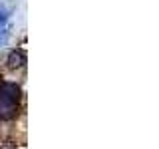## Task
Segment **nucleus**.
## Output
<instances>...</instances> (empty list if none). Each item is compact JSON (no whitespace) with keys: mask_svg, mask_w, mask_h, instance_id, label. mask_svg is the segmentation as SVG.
Listing matches in <instances>:
<instances>
[{"mask_svg":"<svg viewBox=\"0 0 159 149\" xmlns=\"http://www.w3.org/2000/svg\"><path fill=\"white\" fill-rule=\"evenodd\" d=\"M6 64H8L10 70H20V68H24V64H26V52H24V50H14V52H10Z\"/></svg>","mask_w":159,"mask_h":149,"instance_id":"f257e3e1","label":"nucleus"},{"mask_svg":"<svg viewBox=\"0 0 159 149\" xmlns=\"http://www.w3.org/2000/svg\"><path fill=\"white\" fill-rule=\"evenodd\" d=\"M8 8L4 6V4H0V28H4V24H6V20H8Z\"/></svg>","mask_w":159,"mask_h":149,"instance_id":"f03ea898","label":"nucleus"},{"mask_svg":"<svg viewBox=\"0 0 159 149\" xmlns=\"http://www.w3.org/2000/svg\"><path fill=\"white\" fill-rule=\"evenodd\" d=\"M0 149H18V145L14 141H10V139H6V141L0 143Z\"/></svg>","mask_w":159,"mask_h":149,"instance_id":"7ed1b4c3","label":"nucleus"},{"mask_svg":"<svg viewBox=\"0 0 159 149\" xmlns=\"http://www.w3.org/2000/svg\"><path fill=\"white\" fill-rule=\"evenodd\" d=\"M8 36H10V30L8 28H2V30H0V46H2V44L8 40Z\"/></svg>","mask_w":159,"mask_h":149,"instance_id":"20e7f679","label":"nucleus"}]
</instances>
